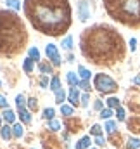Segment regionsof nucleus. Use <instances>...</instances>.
Masks as SVG:
<instances>
[{
    "mask_svg": "<svg viewBox=\"0 0 140 149\" xmlns=\"http://www.w3.org/2000/svg\"><path fill=\"white\" fill-rule=\"evenodd\" d=\"M80 50L87 61L97 66H112L125 59L126 45L114 26L94 24L80 37Z\"/></svg>",
    "mask_w": 140,
    "mask_h": 149,
    "instance_id": "1",
    "label": "nucleus"
},
{
    "mask_svg": "<svg viewBox=\"0 0 140 149\" xmlns=\"http://www.w3.org/2000/svg\"><path fill=\"white\" fill-rule=\"evenodd\" d=\"M23 9L31 26L49 37H61L73 21L69 0H24Z\"/></svg>",
    "mask_w": 140,
    "mask_h": 149,
    "instance_id": "2",
    "label": "nucleus"
},
{
    "mask_svg": "<svg viewBox=\"0 0 140 149\" xmlns=\"http://www.w3.org/2000/svg\"><path fill=\"white\" fill-rule=\"evenodd\" d=\"M28 42V31L21 17L12 10H0V57L17 56Z\"/></svg>",
    "mask_w": 140,
    "mask_h": 149,
    "instance_id": "3",
    "label": "nucleus"
},
{
    "mask_svg": "<svg viewBox=\"0 0 140 149\" xmlns=\"http://www.w3.org/2000/svg\"><path fill=\"white\" fill-rule=\"evenodd\" d=\"M105 12L128 28H140V0H102Z\"/></svg>",
    "mask_w": 140,
    "mask_h": 149,
    "instance_id": "4",
    "label": "nucleus"
},
{
    "mask_svg": "<svg viewBox=\"0 0 140 149\" xmlns=\"http://www.w3.org/2000/svg\"><path fill=\"white\" fill-rule=\"evenodd\" d=\"M94 87H95L100 94H112V92L118 90V83H116L111 76H107V74H104V73L95 74V78H94Z\"/></svg>",
    "mask_w": 140,
    "mask_h": 149,
    "instance_id": "5",
    "label": "nucleus"
},
{
    "mask_svg": "<svg viewBox=\"0 0 140 149\" xmlns=\"http://www.w3.org/2000/svg\"><path fill=\"white\" fill-rule=\"evenodd\" d=\"M45 54H47V57L50 59V63H52L54 66H61V57H59L57 47H55L54 43H49V45H47V49H45Z\"/></svg>",
    "mask_w": 140,
    "mask_h": 149,
    "instance_id": "6",
    "label": "nucleus"
},
{
    "mask_svg": "<svg viewBox=\"0 0 140 149\" xmlns=\"http://www.w3.org/2000/svg\"><path fill=\"white\" fill-rule=\"evenodd\" d=\"M78 14H80V21H87L90 17V9H88V3L85 0H81L78 3Z\"/></svg>",
    "mask_w": 140,
    "mask_h": 149,
    "instance_id": "7",
    "label": "nucleus"
},
{
    "mask_svg": "<svg viewBox=\"0 0 140 149\" xmlns=\"http://www.w3.org/2000/svg\"><path fill=\"white\" fill-rule=\"evenodd\" d=\"M68 99H69V102L73 104V106H76V104H78V101H80V92H78V88H76V87H71Z\"/></svg>",
    "mask_w": 140,
    "mask_h": 149,
    "instance_id": "8",
    "label": "nucleus"
},
{
    "mask_svg": "<svg viewBox=\"0 0 140 149\" xmlns=\"http://www.w3.org/2000/svg\"><path fill=\"white\" fill-rule=\"evenodd\" d=\"M0 134H2V139H3V141H9V139L14 135V134H12V128H10L9 125L2 127V128H0Z\"/></svg>",
    "mask_w": 140,
    "mask_h": 149,
    "instance_id": "9",
    "label": "nucleus"
},
{
    "mask_svg": "<svg viewBox=\"0 0 140 149\" xmlns=\"http://www.w3.org/2000/svg\"><path fill=\"white\" fill-rule=\"evenodd\" d=\"M19 118H21L23 123H30L31 121V114H30L28 109H24V108H19Z\"/></svg>",
    "mask_w": 140,
    "mask_h": 149,
    "instance_id": "10",
    "label": "nucleus"
},
{
    "mask_svg": "<svg viewBox=\"0 0 140 149\" xmlns=\"http://www.w3.org/2000/svg\"><path fill=\"white\" fill-rule=\"evenodd\" d=\"M66 80H68V83H69L71 87H76V85H80V78H78V74L69 71L68 76H66Z\"/></svg>",
    "mask_w": 140,
    "mask_h": 149,
    "instance_id": "11",
    "label": "nucleus"
},
{
    "mask_svg": "<svg viewBox=\"0 0 140 149\" xmlns=\"http://www.w3.org/2000/svg\"><path fill=\"white\" fill-rule=\"evenodd\" d=\"M3 120H5L7 123H14V121H16V114H14V111L7 108V109L3 111Z\"/></svg>",
    "mask_w": 140,
    "mask_h": 149,
    "instance_id": "12",
    "label": "nucleus"
},
{
    "mask_svg": "<svg viewBox=\"0 0 140 149\" xmlns=\"http://www.w3.org/2000/svg\"><path fill=\"white\" fill-rule=\"evenodd\" d=\"M76 149H90V137H83L78 144H76Z\"/></svg>",
    "mask_w": 140,
    "mask_h": 149,
    "instance_id": "13",
    "label": "nucleus"
},
{
    "mask_svg": "<svg viewBox=\"0 0 140 149\" xmlns=\"http://www.w3.org/2000/svg\"><path fill=\"white\" fill-rule=\"evenodd\" d=\"M23 70H24L26 73H31V71H33V59H31V57H26V59H24Z\"/></svg>",
    "mask_w": 140,
    "mask_h": 149,
    "instance_id": "14",
    "label": "nucleus"
},
{
    "mask_svg": "<svg viewBox=\"0 0 140 149\" xmlns=\"http://www.w3.org/2000/svg\"><path fill=\"white\" fill-rule=\"evenodd\" d=\"M78 71H80V76H81V80H87V81L90 80V74H92V73H90V71H88L85 66H78Z\"/></svg>",
    "mask_w": 140,
    "mask_h": 149,
    "instance_id": "15",
    "label": "nucleus"
},
{
    "mask_svg": "<svg viewBox=\"0 0 140 149\" xmlns=\"http://www.w3.org/2000/svg\"><path fill=\"white\" fill-rule=\"evenodd\" d=\"M50 90H54V92L61 90V80H59L57 76H54V78H52V81H50Z\"/></svg>",
    "mask_w": 140,
    "mask_h": 149,
    "instance_id": "16",
    "label": "nucleus"
},
{
    "mask_svg": "<svg viewBox=\"0 0 140 149\" xmlns=\"http://www.w3.org/2000/svg\"><path fill=\"white\" fill-rule=\"evenodd\" d=\"M64 99H66V92H64L62 88H61V90H57V92H55V102L62 106V102H64Z\"/></svg>",
    "mask_w": 140,
    "mask_h": 149,
    "instance_id": "17",
    "label": "nucleus"
},
{
    "mask_svg": "<svg viewBox=\"0 0 140 149\" xmlns=\"http://www.w3.org/2000/svg\"><path fill=\"white\" fill-rule=\"evenodd\" d=\"M126 146H128V149H139L140 148V141L139 139H135V137H130Z\"/></svg>",
    "mask_w": 140,
    "mask_h": 149,
    "instance_id": "18",
    "label": "nucleus"
},
{
    "mask_svg": "<svg viewBox=\"0 0 140 149\" xmlns=\"http://www.w3.org/2000/svg\"><path fill=\"white\" fill-rule=\"evenodd\" d=\"M23 132H24V130H23V125H21V123H17V125L12 127V134H14V137H21Z\"/></svg>",
    "mask_w": 140,
    "mask_h": 149,
    "instance_id": "19",
    "label": "nucleus"
},
{
    "mask_svg": "<svg viewBox=\"0 0 140 149\" xmlns=\"http://www.w3.org/2000/svg\"><path fill=\"white\" fill-rule=\"evenodd\" d=\"M128 127H130V130H133V132H140V120H132L130 123H128Z\"/></svg>",
    "mask_w": 140,
    "mask_h": 149,
    "instance_id": "20",
    "label": "nucleus"
},
{
    "mask_svg": "<svg viewBox=\"0 0 140 149\" xmlns=\"http://www.w3.org/2000/svg\"><path fill=\"white\" fill-rule=\"evenodd\" d=\"M107 106H109L111 109H112V108L118 109V108H119V99H116V97H109V99H107Z\"/></svg>",
    "mask_w": 140,
    "mask_h": 149,
    "instance_id": "21",
    "label": "nucleus"
},
{
    "mask_svg": "<svg viewBox=\"0 0 140 149\" xmlns=\"http://www.w3.org/2000/svg\"><path fill=\"white\" fill-rule=\"evenodd\" d=\"M90 134L95 135V137H100V135H102V127H100V125H94V127L90 128Z\"/></svg>",
    "mask_w": 140,
    "mask_h": 149,
    "instance_id": "22",
    "label": "nucleus"
},
{
    "mask_svg": "<svg viewBox=\"0 0 140 149\" xmlns=\"http://www.w3.org/2000/svg\"><path fill=\"white\" fill-rule=\"evenodd\" d=\"M66 125H68V127H71V132H76V130H80V121L68 120V121H66Z\"/></svg>",
    "mask_w": 140,
    "mask_h": 149,
    "instance_id": "23",
    "label": "nucleus"
},
{
    "mask_svg": "<svg viewBox=\"0 0 140 149\" xmlns=\"http://www.w3.org/2000/svg\"><path fill=\"white\" fill-rule=\"evenodd\" d=\"M105 130H107V134H111V135H112V134L116 132V123L109 120V121L105 123Z\"/></svg>",
    "mask_w": 140,
    "mask_h": 149,
    "instance_id": "24",
    "label": "nucleus"
},
{
    "mask_svg": "<svg viewBox=\"0 0 140 149\" xmlns=\"http://www.w3.org/2000/svg\"><path fill=\"white\" fill-rule=\"evenodd\" d=\"M62 47L66 49V50H71V47H73V37H66L62 40Z\"/></svg>",
    "mask_w": 140,
    "mask_h": 149,
    "instance_id": "25",
    "label": "nucleus"
},
{
    "mask_svg": "<svg viewBox=\"0 0 140 149\" xmlns=\"http://www.w3.org/2000/svg\"><path fill=\"white\" fill-rule=\"evenodd\" d=\"M38 70H40L42 73H52V68H50L47 63H40V64H38Z\"/></svg>",
    "mask_w": 140,
    "mask_h": 149,
    "instance_id": "26",
    "label": "nucleus"
},
{
    "mask_svg": "<svg viewBox=\"0 0 140 149\" xmlns=\"http://www.w3.org/2000/svg\"><path fill=\"white\" fill-rule=\"evenodd\" d=\"M49 128H50L52 132H57V130L61 128V123H59L57 120H50V123H49Z\"/></svg>",
    "mask_w": 140,
    "mask_h": 149,
    "instance_id": "27",
    "label": "nucleus"
},
{
    "mask_svg": "<svg viewBox=\"0 0 140 149\" xmlns=\"http://www.w3.org/2000/svg\"><path fill=\"white\" fill-rule=\"evenodd\" d=\"M30 57H31L33 61H38V59H40V52H38L36 47H31V49H30Z\"/></svg>",
    "mask_w": 140,
    "mask_h": 149,
    "instance_id": "28",
    "label": "nucleus"
},
{
    "mask_svg": "<svg viewBox=\"0 0 140 149\" xmlns=\"http://www.w3.org/2000/svg\"><path fill=\"white\" fill-rule=\"evenodd\" d=\"M61 113H62L64 116H71V114H73V108H71V106H66V104H62V106H61Z\"/></svg>",
    "mask_w": 140,
    "mask_h": 149,
    "instance_id": "29",
    "label": "nucleus"
},
{
    "mask_svg": "<svg viewBox=\"0 0 140 149\" xmlns=\"http://www.w3.org/2000/svg\"><path fill=\"white\" fill-rule=\"evenodd\" d=\"M111 116H112L111 108H105V109H102V111H100V118H102V120H109Z\"/></svg>",
    "mask_w": 140,
    "mask_h": 149,
    "instance_id": "30",
    "label": "nucleus"
},
{
    "mask_svg": "<svg viewBox=\"0 0 140 149\" xmlns=\"http://www.w3.org/2000/svg\"><path fill=\"white\" fill-rule=\"evenodd\" d=\"M54 108H47V109H45V111H43V118H45V120H52V118H54Z\"/></svg>",
    "mask_w": 140,
    "mask_h": 149,
    "instance_id": "31",
    "label": "nucleus"
},
{
    "mask_svg": "<svg viewBox=\"0 0 140 149\" xmlns=\"http://www.w3.org/2000/svg\"><path fill=\"white\" fill-rule=\"evenodd\" d=\"M16 104H17V108H24V104H26L24 95H17V97H16Z\"/></svg>",
    "mask_w": 140,
    "mask_h": 149,
    "instance_id": "32",
    "label": "nucleus"
},
{
    "mask_svg": "<svg viewBox=\"0 0 140 149\" xmlns=\"http://www.w3.org/2000/svg\"><path fill=\"white\" fill-rule=\"evenodd\" d=\"M5 3H7L9 7H12V9H19V7H21V3H19V0H7Z\"/></svg>",
    "mask_w": 140,
    "mask_h": 149,
    "instance_id": "33",
    "label": "nucleus"
},
{
    "mask_svg": "<svg viewBox=\"0 0 140 149\" xmlns=\"http://www.w3.org/2000/svg\"><path fill=\"white\" fill-rule=\"evenodd\" d=\"M116 116H118V120H119V121H123V120H125V109H123L121 106L116 109Z\"/></svg>",
    "mask_w": 140,
    "mask_h": 149,
    "instance_id": "34",
    "label": "nucleus"
},
{
    "mask_svg": "<svg viewBox=\"0 0 140 149\" xmlns=\"http://www.w3.org/2000/svg\"><path fill=\"white\" fill-rule=\"evenodd\" d=\"M80 87H81L83 90H90V83H88L87 80H81V81H80Z\"/></svg>",
    "mask_w": 140,
    "mask_h": 149,
    "instance_id": "35",
    "label": "nucleus"
},
{
    "mask_svg": "<svg viewBox=\"0 0 140 149\" xmlns=\"http://www.w3.org/2000/svg\"><path fill=\"white\" fill-rule=\"evenodd\" d=\"M28 106H30V109H35L36 111V99L35 97H31V99L28 101Z\"/></svg>",
    "mask_w": 140,
    "mask_h": 149,
    "instance_id": "36",
    "label": "nucleus"
},
{
    "mask_svg": "<svg viewBox=\"0 0 140 149\" xmlns=\"http://www.w3.org/2000/svg\"><path fill=\"white\" fill-rule=\"evenodd\" d=\"M40 85H42V87H47V85H49V78H47V74H43V76L40 78Z\"/></svg>",
    "mask_w": 140,
    "mask_h": 149,
    "instance_id": "37",
    "label": "nucleus"
},
{
    "mask_svg": "<svg viewBox=\"0 0 140 149\" xmlns=\"http://www.w3.org/2000/svg\"><path fill=\"white\" fill-rule=\"evenodd\" d=\"M0 108L7 109V101H5V97H3V95H0Z\"/></svg>",
    "mask_w": 140,
    "mask_h": 149,
    "instance_id": "38",
    "label": "nucleus"
},
{
    "mask_svg": "<svg viewBox=\"0 0 140 149\" xmlns=\"http://www.w3.org/2000/svg\"><path fill=\"white\" fill-rule=\"evenodd\" d=\"M95 144H97V146H104V144H105L104 137H102V135H100V137H97V139H95Z\"/></svg>",
    "mask_w": 140,
    "mask_h": 149,
    "instance_id": "39",
    "label": "nucleus"
},
{
    "mask_svg": "<svg viewBox=\"0 0 140 149\" xmlns=\"http://www.w3.org/2000/svg\"><path fill=\"white\" fill-rule=\"evenodd\" d=\"M88 99H90V97H88V94H85V95L81 97V104H83V106H87V104H88Z\"/></svg>",
    "mask_w": 140,
    "mask_h": 149,
    "instance_id": "40",
    "label": "nucleus"
},
{
    "mask_svg": "<svg viewBox=\"0 0 140 149\" xmlns=\"http://www.w3.org/2000/svg\"><path fill=\"white\" fill-rule=\"evenodd\" d=\"M130 47H132V50H135V49H137V40H135V38H132V40H130Z\"/></svg>",
    "mask_w": 140,
    "mask_h": 149,
    "instance_id": "41",
    "label": "nucleus"
},
{
    "mask_svg": "<svg viewBox=\"0 0 140 149\" xmlns=\"http://www.w3.org/2000/svg\"><path fill=\"white\" fill-rule=\"evenodd\" d=\"M94 108H95V109H100V111H102V102H100V101H95Z\"/></svg>",
    "mask_w": 140,
    "mask_h": 149,
    "instance_id": "42",
    "label": "nucleus"
},
{
    "mask_svg": "<svg viewBox=\"0 0 140 149\" xmlns=\"http://www.w3.org/2000/svg\"><path fill=\"white\" fill-rule=\"evenodd\" d=\"M133 83H135V85H140V74H139V76H135V78H133Z\"/></svg>",
    "mask_w": 140,
    "mask_h": 149,
    "instance_id": "43",
    "label": "nucleus"
},
{
    "mask_svg": "<svg viewBox=\"0 0 140 149\" xmlns=\"http://www.w3.org/2000/svg\"><path fill=\"white\" fill-rule=\"evenodd\" d=\"M0 123H2V120H0ZM0 128H2V127H0Z\"/></svg>",
    "mask_w": 140,
    "mask_h": 149,
    "instance_id": "44",
    "label": "nucleus"
},
{
    "mask_svg": "<svg viewBox=\"0 0 140 149\" xmlns=\"http://www.w3.org/2000/svg\"><path fill=\"white\" fill-rule=\"evenodd\" d=\"M0 85H2V81H0Z\"/></svg>",
    "mask_w": 140,
    "mask_h": 149,
    "instance_id": "45",
    "label": "nucleus"
},
{
    "mask_svg": "<svg viewBox=\"0 0 140 149\" xmlns=\"http://www.w3.org/2000/svg\"><path fill=\"white\" fill-rule=\"evenodd\" d=\"M90 149H94V148H90Z\"/></svg>",
    "mask_w": 140,
    "mask_h": 149,
    "instance_id": "46",
    "label": "nucleus"
}]
</instances>
